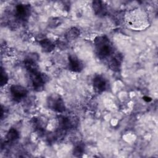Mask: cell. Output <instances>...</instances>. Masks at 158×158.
I'll return each instance as SVG.
<instances>
[{
	"instance_id": "1",
	"label": "cell",
	"mask_w": 158,
	"mask_h": 158,
	"mask_svg": "<svg viewBox=\"0 0 158 158\" xmlns=\"http://www.w3.org/2000/svg\"><path fill=\"white\" fill-rule=\"evenodd\" d=\"M94 46L96 55L101 59L110 57L114 52L113 45L109 38L106 35H101L94 40Z\"/></svg>"
},
{
	"instance_id": "2",
	"label": "cell",
	"mask_w": 158,
	"mask_h": 158,
	"mask_svg": "<svg viewBox=\"0 0 158 158\" xmlns=\"http://www.w3.org/2000/svg\"><path fill=\"white\" fill-rule=\"evenodd\" d=\"M32 87L34 91L37 92L42 91L44 88L45 84L49 80L48 75L40 71L35 72L30 74Z\"/></svg>"
},
{
	"instance_id": "3",
	"label": "cell",
	"mask_w": 158,
	"mask_h": 158,
	"mask_svg": "<svg viewBox=\"0 0 158 158\" xmlns=\"http://www.w3.org/2000/svg\"><path fill=\"white\" fill-rule=\"evenodd\" d=\"M47 106L49 109L57 113H63L65 110V104L62 98L57 94H52L47 98Z\"/></svg>"
},
{
	"instance_id": "4",
	"label": "cell",
	"mask_w": 158,
	"mask_h": 158,
	"mask_svg": "<svg viewBox=\"0 0 158 158\" xmlns=\"http://www.w3.org/2000/svg\"><path fill=\"white\" fill-rule=\"evenodd\" d=\"M10 94L14 102H19L26 98L28 91L27 89L22 85H13L10 87Z\"/></svg>"
},
{
	"instance_id": "5",
	"label": "cell",
	"mask_w": 158,
	"mask_h": 158,
	"mask_svg": "<svg viewBox=\"0 0 158 158\" xmlns=\"http://www.w3.org/2000/svg\"><path fill=\"white\" fill-rule=\"evenodd\" d=\"M31 13V7L30 4H19L16 6L15 10V16L20 22H25L28 20Z\"/></svg>"
},
{
	"instance_id": "6",
	"label": "cell",
	"mask_w": 158,
	"mask_h": 158,
	"mask_svg": "<svg viewBox=\"0 0 158 158\" xmlns=\"http://www.w3.org/2000/svg\"><path fill=\"white\" fill-rule=\"evenodd\" d=\"M93 89L97 93H101L105 91L108 86L107 79L102 75H96L92 81Z\"/></svg>"
},
{
	"instance_id": "7",
	"label": "cell",
	"mask_w": 158,
	"mask_h": 158,
	"mask_svg": "<svg viewBox=\"0 0 158 158\" xmlns=\"http://www.w3.org/2000/svg\"><path fill=\"white\" fill-rule=\"evenodd\" d=\"M68 68L73 72L80 73L83 70L84 64L78 57L70 54L68 57Z\"/></svg>"
},
{
	"instance_id": "8",
	"label": "cell",
	"mask_w": 158,
	"mask_h": 158,
	"mask_svg": "<svg viewBox=\"0 0 158 158\" xmlns=\"http://www.w3.org/2000/svg\"><path fill=\"white\" fill-rule=\"evenodd\" d=\"M110 57L109 62V68L114 72L120 71L123 62V56L120 53L114 52Z\"/></svg>"
},
{
	"instance_id": "9",
	"label": "cell",
	"mask_w": 158,
	"mask_h": 158,
	"mask_svg": "<svg viewBox=\"0 0 158 158\" xmlns=\"http://www.w3.org/2000/svg\"><path fill=\"white\" fill-rule=\"evenodd\" d=\"M92 7L94 14L98 17H104L107 14V6L102 1H93L92 2Z\"/></svg>"
},
{
	"instance_id": "10",
	"label": "cell",
	"mask_w": 158,
	"mask_h": 158,
	"mask_svg": "<svg viewBox=\"0 0 158 158\" xmlns=\"http://www.w3.org/2000/svg\"><path fill=\"white\" fill-rule=\"evenodd\" d=\"M59 127L62 130H67L74 127V122L69 117L60 115L57 117Z\"/></svg>"
},
{
	"instance_id": "11",
	"label": "cell",
	"mask_w": 158,
	"mask_h": 158,
	"mask_svg": "<svg viewBox=\"0 0 158 158\" xmlns=\"http://www.w3.org/2000/svg\"><path fill=\"white\" fill-rule=\"evenodd\" d=\"M23 65L29 74L39 71V67L35 58L28 56L23 61Z\"/></svg>"
},
{
	"instance_id": "12",
	"label": "cell",
	"mask_w": 158,
	"mask_h": 158,
	"mask_svg": "<svg viewBox=\"0 0 158 158\" xmlns=\"http://www.w3.org/2000/svg\"><path fill=\"white\" fill-rule=\"evenodd\" d=\"M40 46L43 52L49 53L52 52L55 48V43L49 38H43L39 41Z\"/></svg>"
},
{
	"instance_id": "13",
	"label": "cell",
	"mask_w": 158,
	"mask_h": 158,
	"mask_svg": "<svg viewBox=\"0 0 158 158\" xmlns=\"http://www.w3.org/2000/svg\"><path fill=\"white\" fill-rule=\"evenodd\" d=\"M80 35V30L75 27H72L69 28L65 34V38L68 41H73L76 40Z\"/></svg>"
},
{
	"instance_id": "14",
	"label": "cell",
	"mask_w": 158,
	"mask_h": 158,
	"mask_svg": "<svg viewBox=\"0 0 158 158\" xmlns=\"http://www.w3.org/2000/svg\"><path fill=\"white\" fill-rule=\"evenodd\" d=\"M85 146L83 142H78L76 143L73 148V154L76 157H81L85 152Z\"/></svg>"
},
{
	"instance_id": "15",
	"label": "cell",
	"mask_w": 158,
	"mask_h": 158,
	"mask_svg": "<svg viewBox=\"0 0 158 158\" xmlns=\"http://www.w3.org/2000/svg\"><path fill=\"white\" fill-rule=\"evenodd\" d=\"M19 132L14 128H10L6 135V138L9 142H14L17 141L19 138Z\"/></svg>"
},
{
	"instance_id": "16",
	"label": "cell",
	"mask_w": 158,
	"mask_h": 158,
	"mask_svg": "<svg viewBox=\"0 0 158 158\" xmlns=\"http://www.w3.org/2000/svg\"><path fill=\"white\" fill-rule=\"evenodd\" d=\"M9 81V76L5 69L1 66V87L5 86Z\"/></svg>"
},
{
	"instance_id": "17",
	"label": "cell",
	"mask_w": 158,
	"mask_h": 158,
	"mask_svg": "<svg viewBox=\"0 0 158 158\" xmlns=\"http://www.w3.org/2000/svg\"><path fill=\"white\" fill-rule=\"evenodd\" d=\"M60 20L59 18H57V20H56V18H54L53 20H52L51 22L49 23V25L50 26L53 25L52 27H55L56 26H57V25H59L60 24Z\"/></svg>"
},
{
	"instance_id": "18",
	"label": "cell",
	"mask_w": 158,
	"mask_h": 158,
	"mask_svg": "<svg viewBox=\"0 0 158 158\" xmlns=\"http://www.w3.org/2000/svg\"><path fill=\"white\" fill-rule=\"evenodd\" d=\"M143 99H144V101H146V102H149V101H151L152 100V99H151V98L148 97V96H144V97L143 98Z\"/></svg>"
}]
</instances>
